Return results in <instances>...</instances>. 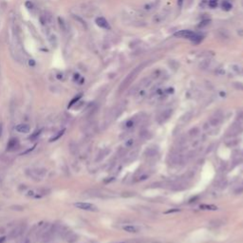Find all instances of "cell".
I'll return each mask as SVG.
<instances>
[{
	"label": "cell",
	"mask_w": 243,
	"mask_h": 243,
	"mask_svg": "<svg viewBox=\"0 0 243 243\" xmlns=\"http://www.w3.org/2000/svg\"><path fill=\"white\" fill-rule=\"evenodd\" d=\"M144 65H141L137 67H135V69L130 72V73L125 77L124 80L122 82V84L120 86V91H124L125 89H127V87L130 86V84L132 83L135 79H136V77L138 76V74L140 73V71H142L143 70V67Z\"/></svg>",
	"instance_id": "cell-1"
},
{
	"label": "cell",
	"mask_w": 243,
	"mask_h": 243,
	"mask_svg": "<svg viewBox=\"0 0 243 243\" xmlns=\"http://www.w3.org/2000/svg\"><path fill=\"white\" fill-rule=\"evenodd\" d=\"M74 206L76 208L80 209V210H84V211H90V212H97V211H98V208H97V206H95L94 204L89 203V202L79 201V202H76L74 204Z\"/></svg>",
	"instance_id": "cell-2"
},
{
	"label": "cell",
	"mask_w": 243,
	"mask_h": 243,
	"mask_svg": "<svg viewBox=\"0 0 243 243\" xmlns=\"http://www.w3.org/2000/svg\"><path fill=\"white\" fill-rule=\"evenodd\" d=\"M173 114V109L172 108H166V109H163L161 113L158 115L157 117V122L159 124H163L165 123L170 117L172 116Z\"/></svg>",
	"instance_id": "cell-3"
},
{
	"label": "cell",
	"mask_w": 243,
	"mask_h": 243,
	"mask_svg": "<svg viewBox=\"0 0 243 243\" xmlns=\"http://www.w3.org/2000/svg\"><path fill=\"white\" fill-rule=\"evenodd\" d=\"M197 33L193 32L191 31H187V30H182L179 31L178 32L175 33V36L177 37H182V38H185V39H189V40H193V38L196 36Z\"/></svg>",
	"instance_id": "cell-4"
},
{
	"label": "cell",
	"mask_w": 243,
	"mask_h": 243,
	"mask_svg": "<svg viewBox=\"0 0 243 243\" xmlns=\"http://www.w3.org/2000/svg\"><path fill=\"white\" fill-rule=\"evenodd\" d=\"M159 5H160V0H154V1H151L144 5L143 11L146 12H151L159 7Z\"/></svg>",
	"instance_id": "cell-5"
},
{
	"label": "cell",
	"mask_w": 243,
	"mask_h": 243,
	"mask_svg": "<svg viewBox=\"0 0 243 243\" xmlns=\"http://www.w3.org/2000/svg\"><path fill=\"white\" fill-rule=\"evenodd\" d=\"M168 11H162L161 12H159L157 13L156 15H155L153 17V22L155 24H160V23H162V21H164L165 19H166V17L168 16Z\"/></svg>",
	"instance_id": "cell-6"
},
{
	"label": "cell",
	"mask_w": 243,
	"mask_h": 243,
	"mask_svg": "<svg viewBox=\"0 0 243 243\" xmlns=\"http://www.w3.org/2000/svg\"><path fill=\"white\" fill-rule=\"evenodd\" d=\"M45 195H47V191L46 190H31L29 191V197L33 198H40L42 197H44Z\"/></svg>",
	"instance_id": "cell-7"
},
{
	"label": "cell",
	"mask_w": 243,
	"mask_h": 243,
	"mask_svg": "<svg viewBox=\"0 0 243 243\" xmlns=\"http://www.w3.org/2000/svg\"><path fill=\"white\" fill-rule=\"evenodd\" d=\"M96 24H97V25H98L100 28H102V29H105V30H109V29H110V26H109L108 22L106 21L104 17H98V18H96Z\"/></svg>",
	"instance_id": "cell-8"
},
{
	"label": "cell",
	"mask_w": 243,
	"mask_h": 243,
	"mask_svg": "<svg viewBox=\"0 0 243 243\" xmlns=\"http://www.w3.org/2000/svg\"><path fill=\"white\" fill-rule=\"evenodd\" d=\"M170 159H171L172 164H181L183 162V157L179 153L172 154V156L170 157Z\"/></svg>",
	"instance_id": "cell-9"
},
{
	"label": "cell",
	"mask_w": 243,
	"mask_h": 243,
	"mask_svg": "<svg viewBox=\"0 0 243 243\" xmlns=\"http://www.w3.org/2000/svg\"><path fill=\"white\" fill-rule=\"evenodd\" d=\"M221 122V115L220 114H216L215 116H213V117L210 118L209 120L208 124H210L211 126H217L218 124H220Z\"/></svg>",
	"instance_id": "cell-10"
},
{
	"label": "cell",
	"mask_w": 243,
	"mask_h": 243,
	"mask_svg": "<svg viewBox=\"0 0 243 243\" xmlns=\"http://www.w3.org/2000/svg\"><path fill=\"white\" fill-rule=\"evenodd\" d=\"M19 145V143H18V140L15 139V138H12L10 140V142L8 143V145H7V150L9 151H12V150L16 149Z\"/></svg>",
	"instance_id": "cell-11"
},
{
	"label": "cell",
	"mask_w": 243,
	"mask_h": 243,
	"mask_svg": "<svg viewBox=\"0 0 243 243\" xmlns=\"http://www.w3.org/2000/svg\"><path fill=\"white\" fill-rule=\"evenodd\" d=\"M15 129H16V131H18V132H20V133H29L31 130V127H30V125L27 124H20L16 125Z\"/></svg>",
	"instance_id": "cell-12"
},
{
	"label": "cell",
	"mask_w": 243,
	"mask_h": 243,
	"mask_svg": "<svg viewBox=\"0 0 243 243\" xmlns=\"http://www.w3.org/2000/svg\"><path fill=\"white\" fill-rule=\"evenodd\" d=\"M171 188L173 189V190L181 191V190H183V189L186 188V184L184 182H174L172 184Z\"/></svg>",
	"instance_id": "cell-13"
},
{
	"label": "cell",
	"mask_w": 243,
	"mask_h": 243,
	"mask_svg": "<svg viewBox=\"0 0 243 243\" xmlns=\"http://www.w3.org/2000/svg\"><path fill=\"white\" fill-rule=\"evenodd\" d=\"M48 43L51 44V46L52 48H55L57 45H58V39H57V36L55 34H53V33H51V34L48 35Z\"/></svg>",
	"instance_id": "cell-14"
},
{
	"label": "cell",
	"mask_w": 243,
	"mask_h": 243,
	"mask_svg": "<svg viewBox=\"0 0 243 243\" xmlns=\"http://www.w3.org/2000/svg\"><path fill=\"white\" fill-rule=\"evenodd\" d=\"M124 231L130 233V234H136V233L139 232V228L135 225H125L123 227Z\"/></svg>",
	"instance_id": "cell-15"
},
{
	"label": "cell",
	"mask_w": 243,
	"mask_h": 243,
	"mask_svg": "<svg viewBox=\"0 0 243 243\" xmlns=\"http://www.w3.org/2000/svg\"><path fill=\"white\" fill-rule=\"evenodd\" d=\"M158 153V149L157 148H152V147H149L147 148L146 150H145V152H144V155L146 157L148 158H151V157H154V156H156Z\"/></svg>",
	"instance_id": "cell-16"
},
{
	"label": "cell",
	"mask_w": 243,
	"mask_h": 243,
	"mask_svg": "<svg viewBox=\"0 0 243 243\" xmlns=\"http://www.w3.org/2000/svg\"><path fill=\"white\" fill-rule=\"evenodd\" d=\"M58 25H59L62 31L66 32L67 31V25L66 21L62 17H58Z\"/></svg>",
	"instance_id": "cell-17"
},
{
	"label": "cell",
	"mask_w": 243,
	"mask_h": 243,
	"mask_svg": "<svg viewBox=\"0 0 243 243\" xmlns=\"http://www.w3.org/2000/svg\"><path fill=\"white\" fill-rule=\"evenodd\" d=\"M200 208L201 210H209V211L217 210V207L213 205V204H201V205H200Z\"/></svg>",
	"instance_id": "cell-18"
},
{
	"label": "cell",
	"mask_w": 243,
	"mask_h": 243,
	"mask_svg": "<svg viewBox=\"0 0 243 243\" xmlns=\"http://www.w3.org/2000/svg\"><path fill=\"white\" fill-rule=\"evenodd\" d=\"M239 140H236L235 138H230L229 141H226L225 143H226V145L228 147H235V146H236L237 144H239Z\"/></svg>",
	"instance_id": "cell-19"
},
{
	"label": "cell",
	"mask_w": 243,
	"mask_h": 243,
	"mask_svg": "<svg viewBox=\"0 0 243 243\" xmlns=\"http://www.w3.org/2000/svg\"><path fill=\"white\" fill-rule=\"evenodd\" d=\"M191 118H192V112H190V111H189V112H186V113L184 114V115L182 116V117L181 118V120H179V123L185 124V123H187L188 121H190Z\"/></svg>",
	"instance_id": "cell-20"
},
{
	"label": "cell",
	"mask_w": 243,
	"mask_h": 243,
	"mask_svg": "<svg viewBox=\"0 0 243 243\" xmlns=\"http://www.w3.org/2000/svg\"><path fill=\"white\" fill-rule=\"evenodd\" d=\"M211 60L210 59H206V60H204L202 61L201 64H200V69L201 70H207L209 67H210L211 65Z\"/></svg>",
	"instance_id": "cell-21"
},
{
	"label": "cell",
	"mask_w": 243,
	"mask_h": 243,
	"mask_svg": "<svg viewBox=\"0 0 243 243\" xmlns=\"http://www.w3.org/2000/svg\"><path fill=\"white\" fill-rule=\"evenodd\" d=\"M198 133H200V128H198V127H194V128H192V129H190L188 131L189 137H191V138L197 137V136L198 135Z\"/></svg>",
	"instance_id": "cell-22"
},
{
	"label": "cell",
	"mask_w": 243,
	"mask_h": 243,
	"mask_svg": "<svg viewBox=\"0 0 243 243\" xmlns=\"http://www.w3.org/2000/svg\"><path fill=\"white\" fill-rule=\"evenodd\" d=\"M43 16L45 17L46 19V22H47V25H51V24H52V20H53V18H52V15H51V13L50 12H44L43 13Z\"/></svg>",
	"instance_id": "cell-23"
},
{
	"label": "cell",
	"mask_w": 243,
	"mask_h": 243,
	"mask_svg": "<svg viewBox=\"0 0 243 243\" xmlns=\"http://www.w3.org/2000/svg\"><path fill=\"white\" fill-rule=\"evenodd\" d=\"M65 131H66V129H62L61 131H59V132H57V134H56L55 136H53V137H51V138L50 139V142H55V141L59 140V139L62 137V136L64 135Z\"/></svg>",
	"instance_id": "cell-24"
},
{
	"label": "cell",
	"mask_w": 243,
	"mask_h": 243,
	"mask_svg": "<svg viewBox=\"0 0 243 243\" xmlns=\"http://www.w3.org/2000/svg\"><path fill=\"white\" fill-rule=\"evenodd\" d=\"M186 143V137H184V136H181L178 141H177V144L179 145V147H183L184 145Z\"/></svg>",
	"instance_id": "cell-25"
},
{
	"label": "cell",
	"mask_w": 243,
	"mask_h": 243,
	"mask_svg": "<svg viewBox=\"0 0 243 243\" xmlns=\"http://www.w3.org/2000/svg\"><path fill=\"white\" fill-rule=\"evenodd\" d=\"M41 132H42V129H38L36 131H34L31 136H30V140L31 141H35L36 139H38V137L41 135Z\"/></svg>",
	"instance_id": "cell-26"
},
{
	"label": "cell",
	"mask_w": 243,
	"mask_h": 243,
	"mask_svg": "<svg viewBox=\"0 0 243 243\" xmlns=\"http://www.w3.org/2000/svg\"><path fill=\"white\" fill-rule=\"evenodd\" d=\"M235 123L243 126V112H242V111H240V112H239V114H237Z\"/></svg>",
	"instance_id": "cell-27"
},
{
	"label": "cell",
	"mask_w": 243,
	"mask_h": 243,
	"mask_svg": "<svg viewBox=\"0 0 243 243\" xmlns=\"http://www.w3.org/2000/svg\"><path fill=\"white\" fill-rule=\"evenodd\" d=\"M222 9L225 10V11H230V10L232 9V4L228 1H224L222 3Z\"/></svg>",
	"instance_id": "cell-28"
},
{
	"label": "cell",
	"mask_w": 243,
	"mask_h": 243,
	"mask_svg": "<svg viewBox=\"0 0 243 243\" xmlns=\"http://www.w3.org/2000/svg\"><path fill=\"white\" fill-rule=\"evenodd\" d=\"M134 143H135V140L134 139H128V140L125 141L124 145H125V147H132L133 145H134Z\"/></svg>",
	"instance_id": "cell-29"
},
{
	"label": "cell",
	"mask_w": 243,
	"mask_h": 243,
	"mask_svg": "<svg viewBox=\"0 0 243 243\" xmlns=\"http://www.w3.org/2000/svg\"><path fill=\"white\" fill-rule=\"evenodd\" d=\"M134 124H135V119H130V120H128V121L125 123V127H126V128L133 127Z\"/></svg>",
	"instance_id": "cell-30"
},
{
	"label": "cell",
	"mask_w": 243,
	"mask_h": 243,
	"mask_svg": "<svg viewBox=\"0 0 243 243\" xmlns=\"http://www.w3.org/2000/svg\"><path fill=\"white\" fill-rule=\"evenodd\" d=\"M208 5H209V7H211V8H216L217 6V0H209Z\"/></svg>",
	"instance_id": "cell-31"
},
{
	"label": "cell",
	"mask_w": 243,
	"mask_h": 243,
	"mask_svg": "<svg viewBox=\"0 0 243 243\" xmlns=\"http://www.w3.org/2000/svg\"><path fill=\"white\" fill-rule=\"evenodd\" d=\"M80 98H81V94H80V95H78L77 97H75V98H73V100H72V101L70 102V104L69 105V108H71V106L73 105L74 104H76L77 102H78V100H79Z\"/></svg>",
	"instance_id": "cell-32"
},
{
	"label": "cell",
	"mask_w": 243,
	"mask_h": 243,
	"mask_svg": "<svg viewBox=\"0 0 243 243\" xmlns=\"http://www.w3.org/2000/svg\"><path fill=\"white\" fill-rule=\"evenodd\" d=\"M233 85H234L235 89H239V90H243V85L241 84V83H234Z\"/></svg>",
	"instance_id": "cell-33"
},
{
	"label": "cell",
	"mask_w": 243,
	"mask_h": 243,
	"mask_svg": "<svg viewBox=\"0 0 243 243\" xmlns=\"http://www.w3.org/2000/svg\"><path fill=\"white\" fill-rule=\"evenodd\" d=\"M216 74H217V75H224L225 74V71H224V70H222V69H220V67H218V69L216 70Z\"/></svg>",
	"instance_id": "cell-34"
},
{
	"label": "cell",
	"mask_w": 243,
	"mask_h": 243,
	"mask_svg": "<svg viewBox=\"0 0 243 243\" xmlns=\"http://www.w3.org/2000/svg\"><path fill=\"white\" fill-rule=\"evenodd\" d=\"M35 146H36V145H33V146H32L31 148H30V149H28V150H26V151H24V152H22V153H21V155H27V154H29V153H30V152H31V151H32V150H33V149H34V148H35Z\"/></svg>",
	"instance_id": "cell-35"
},
{
	"label": "cell",
	"mask_w": 243,
	"mask_h": 243,
	"mask_svg": "<svg viewBox=\"0 0 243 243\" xmlns=\"http://www.w3.org/2000/svg\"><path fill=\"white\" fill-rule=\"evenodd\" d=\"M210 224H211V225H214V226H218V225L222 224V222H220V220H215V221L210 222Z\"/></svg>",
	"instance_id": "cell-36"
},
{
	"label": "cell",
	"mask_w": 243,
	"mask_h": 243,
	"mask_svg": "<svg viewBox=\"0 0 243 243\" xmlns=\"http://www.w3.org/2000/svg\"><path fill=\"white\" fill-rule=\"evenodd\" d=\"M175 212H179V209H173V210H169L167 212H165V214H171V213H175Z\"/></svg>",
	"instance_id": "cell-37"
},
{
	"label": "cell",
	"mask_w": 243,
	"mask_h": 243,
	"mask_svg": "<svg viewBox=\"0 0 243 243\" xmlns=\"http://www.w3.org/2000/svg\"><path fill=\"white\" fill-rule=\"evenodd\" d=\"M26 7H27L28 9H31V8H32V3L30 2V1H27V2H26Z\"/></svg>",
	"instance_id": "cell-38"
},
{
	"label": "cell",
	"mask_w": 243,
	"mask_h": 243,
	"mask_svg": "<svg viewBox=\"0 0 243 243\" xmlns=\"http://www.w3.org/2000/svg\"><path fill=\"white\" fill-rule=\"evenodd\" d=\"M29 65L31 66V67L35 66V61H34V60H32V59H31V60H30V61H29Z\"/></svg>",
	"instance_id": "cell-39"
},
{
	"label": "cell",
	"mask_w": 243,
	"mask_h": 243,
	"mask_svg": "<svg viewBox=\"0 0 243 243\" xmlns=\"http://www.w3.org/2000/svg\"><path fill=\"white\" fill-rule=\"evenodd\" d=\"M2 132H3V125L2 124H0V138H1L2 136Z\"/></svg>",
	"instance_id": "cell-40"
},
{
	"label": "cell",
	"mask_w": 243,
	"mask_h": 243,
	"mask_svg": "<svg viewBox=\"0 0 243 243\" xmlns=\"http://www.w3.org/2000/svg\"><path fill=\"white\" fill-rule=\"evenodd\" d=\"M182 3H183V0H178V5H179V8L182 6Z\"/></svg>",
	"instance_id": "cell-41"
}]
</instances>
